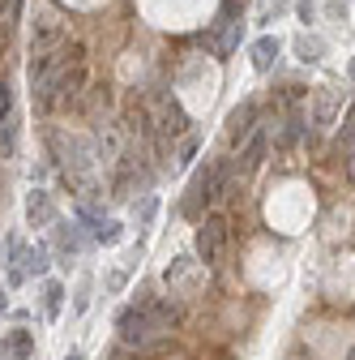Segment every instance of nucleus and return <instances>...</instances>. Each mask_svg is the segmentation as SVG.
I'll return each mask as SVG.
<instances>
[{
    "mask_svg": "<svg viewBox=\"0 0 355 360\" xmlns=\"http://www.w3.org/2000/svg\"><path fill=\"white\" fill-rule=\"evenodd\" d=\"M116 330H120V343H124V347L146 352V347H154V343H159V330H163V326H154V322H150V313H146L142 304H128V309H120Z\"/></svg>",
    "mask_w": 355,
    "mask_h": 360,
    "instance_id": "1",
    "label": "nucleus"
},
{
    "mask_svg": "<svg viewBox=\"0 0 355 360\" xmlns=\"http://www.w3.org/2000/svg\"><path fill=\"white\" fill-rule=\"evenodd\" d=\"M193 249H197L201 266H223V257H227V219L223 214H206L201 228H197Z\"/></svg>",
    "mask_w": 355,
    "mask_h": 360,
    "instance_id": "2",
    "label": "nucleus"
},
{
    "mask_svg": "<svg viewBox=\"0 0 355 360\" xmlns=\"http://www.w3.org/2000/svg\"><path fill=\"white\" fill-rule=\"evenodd\" d=\"M300 133H304V120H300V116H291V120L283 124V133H279V150H291Z\"/></svg>",
    "mask_w": 355,
    "mask_h": 360,
    "instance_id": "17",
    "label": "nucleus"
},
{
    "mask_svg": "<svg viewBox=\"0 0 355 360\" xmlns=\"http://www.w3.org/2000/svg\"><path fill=\"white\" fill-rule=\"evenodd\" d=\"M18 146V116L9 112V99H0V159H9Z\"/></svg>",
    "mask_w": 355,
    "mask_h": 360,
    "instance_id": "10",
    "label": "nucleus"
},
{
    "mask_svg": "<svg viewBox=\"0 0 355 360\" xmlns=\"http://www.w3.org/2000/svg\"><path fill=\"white\" fill-rule=\"evenodd\" d=\"M265 146H270V138H265V133H248V138H244V163H240V172H253L261 159H265Z\"/></svg>",
    "mask_w": 355,
    "mask_h": 360,
    "instance_id": "11",
    "label": "nucleus"
},
{
    "mask_svg": "<svg viewBox=\"0 0 355 360\" xmlns=\"http://www.w3.org/2000/svg\"><path fill=\"white\" fill-rule=\"evenodd\" d=\"M0 309H5V292H0Z\"/></svg>",
    "mask_w": 355,
    "mask_h": 360,
    "instance_id": "24",
    "label": "nucleus"
},
{
    "mask_svg": "<svg viewBox=\"0 0 355 360\" xmlns=\"http://www.w3.org/2000/svg\"><path fill=\"white\" fill-rule=\"evenodd\" d=\"M283 9H287V0H261V13H257V22H274Z\"/></svg>",
    "mask_w": 355,
    "mask_h": 360,
    "instance_id": "20",
    "label": "nucleus"
},
{
    "mask_svg": "<svg viewBox=\"0 0 355 360\" xmlns=\"http://www.w3.org/2000/svg\"><path fill=\"white\" fill-rule=\"evenodd\" d=\"M351 77H355V60H351Z\"/></svg>",
    "mask_w": 355,
    "mask_h": 360,
    "instance_id": "25",
    "label": "nucleus"
},
{
    "mask_svg": "<svg viewBox=\"0 0 355 360\" xmlns=\"http://www.w3.org/2000/svg\"><path fill=\"white\" fill-rule=\"evenodd\" d=\"M338 150H355V112H347V120H342V129H338Z\"/></svg>",
    "mask_w": 355,
    "mask_h": 360,
    "instance_id": "18",
    "label": "nucleus"
},
{
    "mask_svg": "<svg viewBox=\"0 0 355 360\" xmlns=\"http://www.w3.org/2000/svg\"><path fill=\"white\" fill-rule=\"evenodd\" d=\"M91 236H95L99 245H116V240L124 236V228H120L116 219H95V223H91Z\"/></svg>",
    "mask_w": 355,
    "mask_h": 360,
    "instance_id": "14",
    "label": "nucleus"
},
{
    "mask_svg": "<svg viewBox=\"0 0 355 360\" xmlns=\"http://www.w3.org/2000/svg\"><path fill=\"white\" fill-rule=\"evenodd\" d=\"M154 206H159V202H154V193H142V202H138V206H133V214H138V223H150V214H154Z\"/></svg>",
    "mask_w": 355,
    "mask_h": 360,
    "instance_id": "21",
    "label": "nucleus"
},
{
    "mask_svg": "<svg viewBox=\"0 0 355 360\" xmlns=\"http://www.w3.org/2000/svg\"><path fill=\"white\" fill-rule=\"evenodd\" d=\"M253 124H257V103L244 99V103L227 116V138H232V142H244L248 133H253Z\"/></svg>",
    "mask_w": 355,
    "mask_h": 360,
    "instance_id": "5",
    "label": "nucleus"
},
{
    "mask_svg": "<svg viewBox=\"0 0 355 360\" xmlns=\"http://www.w3.org/2000/svg\"><path fill=\"white\" fill-rule=\"evenodd\" d=\"M26 219H30V228H48V223L56 219V206H52V198L43 193V189H34L26 198Z\"/></svg>",
    "mask_w": 355,
    "mask_h": 360,
    "instance_id": "7",
    "label": "nucleus"
},
{
    "mask_svg": "<svg viewBox=\"0 0 355 360\" xmlns=\"http://www.w3.org/2000/svg\"><path fill=\"white\" fill-rule=\"evenodd\" d=\"M65 360H81V352H69V356H65Z\"/></svg>",
    "mask_w": 355,
    "mask_h": 360,
    "instance_id": "22",
    "label": "nucleus"
},
{
    "mask_svg": "<svg viewBox=\"0 0 355 360\" xmlns=\"http://www.w3.org/2000/svg\"><path fill=\"white\" fill-rule=\"evenodd\" d=\"M347 360H355V347H351V352H347Z\"/></svg>",
    "mask_w": 355,
    "mask_h": 360,
    "instance_id": "23",
    "label": "nucleus"
},
{
    "mask_svg": "<svg viewBox=\"0 0 355 360\" xmlns=\"http://www.w3.org/2000/svg\"><path fill=\"white\" fill-rule=\"evenodd\" d=\"M279 52H283V43H279L274 34H261V39L253 43V69H257V73H270V69L279 65Z\"/></svg>",
    "mask_w": 355,
    "mask_h": 360,
    "instance_id": "6",
    "label": "nucleus"
},
{
    "mask_svg": "<svg viewBox=\"0 0 355 360\" xmlns=\"http://www.w3.org/2000/svg\"><path fill=\"white\" fill-rule=\"evenodd\" d=\"M159 133L163 138H185L189 133V116L175 99H159Z\"/></svg>",
    "mask_w": 355,
    "mask_h": 360,
    "instance_id": "3",
    "label": "nucleus"
},
{
    "mask_svg": "<svg viewBox=\"0 0 355 360\" xmlns=\"http://www.w3.org/2000/svg\"><path fill=\"white\" fill-rule=\"evenodd\" d=\"M60 304H65V288L48 283L43 288V313H48V318H60Z\"/></svg>",
    "mask_w": 355,
    "mask_h": 360,
    "instance_id": "16",
    "label": "nucleus"
},
{
    "mask_svg": "<svg viewBox=\"0 0 355 360\" xmlns=\"http://www.w3.org/2000/svg\"><path fill=\"white\" fill-rule=\"evenodd\" d=\"M295 56H300L304 65H317V60L326 56V43H321L317 34H300V39H295Z\"/></svg>",
    "mask_w": 355,
    "mask_h": 360,
    "instance_id": "13",
    "label": "nucleus"
},
{
    "mask_svg": "<svg viewBox=\"0 0 355 360\" xmlns=\"http://www.w3.org/2000/svg\"><path fill=\"white\" fill-rule=\"evenodd\" d=\"M0 352H5V360H30L34 356V335L30 330H9Z\"/></svg>",
    "mask_w": 355,
    "mask_h": 360,
    "instance_id": "9",
    "label": "nucleus"
},
{
    "mask_svg": "<svg viewBox=\"0 0 355 360\" xmlns=\"http://www.w3.org/2000/svg\"><path fill=\"white\" fill-rule=\"evenodd\" d=\"M138 304H142V309L150 313V322H154V326H163V330H167V326H171L175 318H180V309H175L171 300H163V296H142Z\"/></svg>",
    "mask_w": 355,
    "mask_h": 360,
    "instance_id": "8",
    "label": "nucleus"
},
{
    "mask_svg": "<svg viewBox=\"0 0 355 360\" xmlns=\"http://www.w3.org/2000/svg\"><path fill=\"white\" fill-rule=\"evenodd\" d=\"M334 116H338L334 95H321V99H317V124H334Z\"/></svg>",
    "mask_w": 355,
    "mask_h": 360,
    "instance_id": "19",
    "label": "nucleus"
},
{
    "mask_svg": "<svg viewBox=\"0 0 355 360\" xmlns=\"http://www.w3.org/2000/svg\"><path fill=\"white\" fill-rule=\"evenodd\" d=\"M56 245H60V253H69V257H77V253L86 249V236H81L77 228H56Z\"/></svg>",
    "mask_w": 355,
    "mask_h": 360,
    "instance_id": "15",
    "label": "nucleus"
},
{
    "mask_svg": "<svg viewBox=\"0 0 355 360\" xmlns=\"http://www.w3.org/2000/svg\"><path fill=\"white\" fill-rule=\"evenodd\" d=\"M60 34H65V30H60V22H56L52 13H39V18H34V30H30V48H34V52H52L56 43H60Z\"/></svg>",
    "mask_w": 355,
    "mask_h": 360,
    "instance_id": "4",
    "label": "nucleus"
},
{
    "mask_svg": "<svg viewBox=\"0 0 355 360\" xmlns=\"http://www.w3.org/2000/svg\"><path fill=\"white\" fill-rule=\"evenodd\" d=\"M236 43H240V22L223 18V22H218V34H214V52H218V56H227Z\"/></svg>",
    "mask_w": 355,
    "mask_h": 360,
    "instance_id": "12",
    "label": "nucleus"
}]
</instances>
